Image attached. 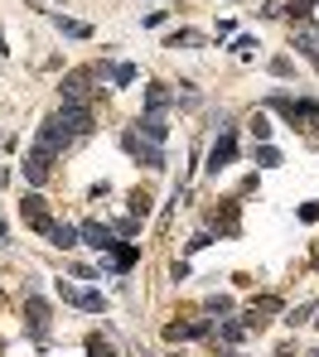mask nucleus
Masks as SVG:
<instances>
[{"label":"nucleus","instance_id":"obj_12","mask_svg":"<svg viewBox=\"0 0 319 357\" xmlns=\"http://www.w3.org/2000/svg\"><path fill=\"white\" fill-rule=\"evenodd\" d=\"M140 130H145L150 140H165V135H170V126H165V116H160V112H150V116H140Z\"/></svg>","mask_w":319,"mask_h":357},{"label":"nucleus","instance_id":"obj_1","mask_svg":"<svg viewBox=\"0 0 319 357\" xmlns=\"http://www.w3.org/2000/svg\"><path fill=\"white\" fill-rule=\"evenodd\" d=\"M20 213H24V222L34 227V232H44V237H54V218H49V203L39 198V193H24V203H20Z\"/></svg>","mask_w":319,"mask_h":357},{"label":"nucleus","instance_id":"obj_3","mask_svg":"<svg viewBox=\"0 0 319 357\" xmlns=\"http://www.w3.org/2000/svg\"><path fill=\"white\" fill-rule=\"evenodd\" d=\"M92 77H102V68H77V73H68L64 77V102H82V97L92 92V87H87Z\"/></svg>","mask_w":319,"mask_h":357},{"label":"nucleus","instance_id":"obj_23","mask_svg":"<svg viewBox=\"0 0 319 357\" xmlns=\"http://www.w3.org/2000/svg\"><path fill=\"white\" fill-rule=\"evenodd\" d=\"M0 54H5V44H0Z\"/></svg>","mask_w":319,"mask_h":357},{"label":"nucleus","instance_id":"obj_15","mask_svg":"<svg viewBox=\"0 0 319 357\" xmlns=\"http://www.w3.org/2000/svg\"><path fill=\"white\" fill-rule=\"evenodd\" d=\"M54 246H77V227H64V222H59V227H54Z\"/></svg>","mask_w":319,"mask_h":357},{"label":"nucleus","instance_id":"obj_14","mask_svg":"<svg viewBox=\"0 0 319 357\" xmlns=\"http://www.w3.org/2000/svg\"><path fill=\"white\" fill-rule=\"evenodd\" d=\"M54 24H59L64 34H73V39H87V24H77V20H64V15H54Z\"/></svg>","mask_w":319,"mask_h":357},{"label":"nucleus","instance_id":"obj_18","mask_svg":"<svg viewBox=\"0 0 319 357\" xmlns=\"http://www.w3.org/2000/svg\"><path fill=\"white\" fill-rule=\"evenodd\" d=\"M310 10H315V0H290V15H295V20H305Z\"/></svg>","mask_w":319,"mask_h":357},{"label":"nucleus","instance_id":"obj_2","mask_svg":"<svg viewBox=\"0 0 319 357\" xmlns=\"http://www.w3.org/2000/svg\"><path fill=\"white\" fill-rule=\"evenodd\" d=\"M59 295L68 304H77V309H87V314H102L107 309V299L97 295V290H82V285H68V280H59Z\"/></svg>","mask_w":319,"mask_h":357},{"label":"nucleus","instance_id":"obj_8","mask_svg":"<svg viewBox=\"0 0 319 357\" xmlns=\"http://www.w3.org/2000/svg\"><path fill=\"white\" fill-rule=\"evenodd\" d=\"M82 237L92 241L97 251H121V241L112 237V227H102V222H87V227H82Z\"/></svg>","mask_w":319,"mask_h":357},{"label":"nucleus","instance_id":"obj_9","mask_svg":"<svg viewBox=\"0 0 319 357\" xmlns=\"http://www.w3.org/2000/svg\"><path fill=\"white\" fill-rule=\"evenodd\" d=\"M237 155V145H232V135H223L218 145H213V155H208V169L218 174V169H228V160Z\"/></svg>","mask_w":319,"mask_h":357},{"label":"nucleus","instance_id":"obj_13","mask_svg":"<svg viewBox=\"0 0 319 357\" xmlns=\"http://www.w3.org/2000/svg\"><path fill=\"white\" fill-rule=\"evenodd\" d=\"M102 77H112V82H121V87H126L131 77H135V68H131V63H112V68H102Z\"/></svg>","mask_w":319,"mask_h":357},{"label":"nucleus","instance_id":"obj_19","mask_svg":"<svg viewBox=\"0 0 319 357\" xmlns=\"http://www.w3.org/2000/svg\"><path fill=\"white\" fill-rule=\"evenodd\" d=\"M252 135H256V140H266V135H271V121L256 116V121H252Z\"/></svg>","mask_w":319,"mask_h":357},{"label":"nucleus","instance_id":"obj_17","mask_svg":"<svg viewBox=\"0 0 319 357\" xmlns=\"http://www.w3.org/2000/svg\"><path fill=\"white\" fill-rule=\"evenodd\" d=\"M131 213L145 218V213H150V193H131Z\"/></svg>","mask_w":319,"mask_h":357},{"label":"nucleus","instance_id":"obj_22","mask_svg":"<svg viewBox=\"0 0 319 357\" xmlns=\"http://www.w3.org/2000/svg\"><path fill=\"white\" fill-rule=\"evenodd\" d=\"M0 241H5V222H0Z\"/></svg>","mask_w":319,"mask_h":357},{"label":"nucleus","instance_id":"obj_10","mask_svg":"<svg viewBox=\"0 0 319 357\" xmlns=\"http://www.w3.org/2000/svg\"><path fill=\"white\" fill-rule=\"evenodd\" d=\"M29 328H34L39 338L49 333V304H44V299H34V295H29Z\"/></svg>","mask_w":319,"mask_h":357},{"label":"nucleus","instance_id":"obj_21","mask_svg":"<svg viewBox=\"0 0 319 357\" xmlns=\"http://www.w3.org/2000/svg\"><path fill=\"white\" fill-rule=\"evenodd\" d=\"M256 160H261V165H281V155H276L271 145H261V150H256Z\"/></svg>","mask_w":319,"mask_h":357},{"label":"nucleus","instance_id":"obj_4","mask_svg":"<svg viewBox=\"0 0 319 357\" xmlns=\"http://www.w3.org/2000/svg\"><path fill=\"white\" fill-rule=\"evenodd\" d=\"M59 121L68 126V135H87V130H92V112H87L82 102H64V112H59Z\"/></svg>","mask_w":319,"mask_h":357},{"label":"nucleus","instance_id":"obj_6","mask_svg":"<svg viewBox=\"0 0 319 357\" xmlns=\"http://www.w3.org/2000/svg\"><path fill=\"white\" fill-rule=\"evenodd\" d=\"M126 150L140 160V165H150V169H165V155H160V145H150V140H140V135H126Z\"/></svg>","mask_w":319,"mask_h":357},{"label":"nucleus","instance_id":"obj_20","mask_svg":"<svg viewBox=\"0 0 319 357\" xmlns=\"http://www.w3.org/2000/svg\"><path fill=\"white\" fill-rule=\"evenodd\" d=\"M165 102H170V97H165V87H150V112H160Z\"/></svg>","mask_w":319,"mask_h":357},{"label":"nucleus","instance_id":"obj_16","mask_svg":"<svg viewBox=\"0 0 319 357\" xmlns=\"http://www.w3.org/2000/svg\"><path fill=\"white\" fill-rule=\"evenodd\" d=\"M276 309H281V299H276V295H261L252 304V319H256V314H276Z\"/></svg>","mask_w":319,"mask_h":357},{"label":"nucleus","instance_id":"obj_11","mask_svg":"<svg viewBox=\"0 0 319 357\" xmlns=\"http://www.w3.org/2000/svg\"><path fill=\"white\" fill-rule=\"evenodd\" d=\"M198 333H208V324H203V319H193V324H170V328H165V338H170V343H179V338H198Z\"/></svg>","mask_w":319,"mask_h":357},{"label":"nucleus","instance_id":"obj_5","mask_svg":"<svg viewBox=\"0 0 319 357\" xmlns=\"http://www.w3.org/2000/svg\"><path fill=\"white\" fill-rule=\"evenodd\" d=\"M49 169H54V150L34 145V150H29V160H24V178H29V183H44Z\"/></svg>","mask_w":319,"mask_h":357},{"label":"nucleus","instance_id":"obj_7","mask_svg":"<svg viewBox=\"0 0 319 357\" xmlns=\"http://www.w3.org/2000/svg\"><path fill=\"white\" fill-rule=\"evenodd\" d=\"M276 112H285L290 121H319L315 102H290V97H276Z\"/></svg>","mask_w":319,"mask_h":357}]
</instances>
